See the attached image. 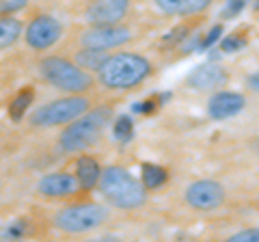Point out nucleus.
Instances as JSON below:
<instances>
[{
    "label": "nucleus",
    "mask_w": 259,
    "mask_h": 242,
    "mask_svg": "<svg viewBox=\"0 0 259 242\" xmlns=\"http://www.w3.org/2000/svg\"><path fill=\"white\" fill-rule=\"evenodd\" d=\"M151 74V61L136 52H117L108 54L104 65L97 71V80L102 87L112 91H127L139 87Z\"/></svg>",
    "instance_id": "obj_1"
},
{
    "label": "nucleus",
    "mask_w": 259,
    "mask_h": 242,
    "mask_svg": "<svg viewBox=\"0 0 259 242\" xmlns=\"http://www.w3.org/2000/svg\"><path fill=\"white\" fill-rule=\"evenodd\" d=\"M97 186L108 204L119 210H139L147 201V188L143 186V182L136 180L127 169L117 165L102 169Z\"/></svg>",
    "instance_id": "obj_2"
},
{
    "label": "nucleus",
    "mask_w": 259,
    "mask_h": 242,
    "mask_svg": "<svg viewBox=\"0 0 259 242\" xmlns=\"http://www.w3.org/2000/svg\"><path fill=\"white\" fill-rule=\"evenodd\" d=\"M112 119V108L108 106H97V108H89L84 115H80L74 119L67 128L61 132L59 139V147L67 154H80V151L89 149L91 145L100 141V136L106 130V126Z\"/></svg>",
    "instance_id": "obj_3"
},
{
    "label": "nucleus",
    "mask_w": 259,
    "mask_h": 242,
    "mask_svg": "<svg viewBox=\"0 0 259 242\" xmlns=\"http://www.w3.org/2000/svg\"><path fill=\"white\" fill-rule=\"evenodd\" d=\"M39 74L46 83H50L54 89L65 93H84L89 91L95 80L87 69L78 63L63 59V56H46L39 61Z\"/></svg>",
    "instance_id": "obj_4"
},
{
    "label": "nucleus",
    "mask_w": 259,
    "mask_h": 242,
    "mask_svg": "<svg viewBox=\"0 0 259 242\" xmlns=\"http://www.w3.org/2000/svg\"><path fill=\"white\" fill-rule=\"evenodd\" d=\"M110 210L95 201H84V204H71L61 210H56L52 216L54 227L69 233V236H78V233H89L100 229L104 223L108 221Z\"/></svg>",
    "instance_id": "obj_5"
},
{
    "label": "nucleus",
    "mask_w": 259,
    "mask_h": 242,
    "mask_svg": "<svg viewBox=\"0 0 259 242\" xmlns=\"http://www.w3.org/2000/svg\"><path fill=\"white\" fill-rule=\"evenodd\" d=\"M91 108V100L82 93H69L67 98H59L39 106L30 112V126L32 128H56V126H67L74 119Z\"/></svg>",
    "instance_id": "obj_6"
},
{
    "label": "nucleus",
    "mask_w": 259,
    "mask_h": 242,
    "mask_svg": "<svg viewBox=\"0 0 259 242\" xmlns=\"http://www.w3.org/2000/svg\"><path fill=\"white\" fill-rule=\"evenodd\" d=\"M61 37H63V24H61V20H56L50 13L35 15V18L28 22L26 33H24L26 46L37 52H44L48 48H52L54 44H59Z\"/></svg>",
    "instance_id": "obj_7"
},
{
    "label": "nucleus",
    "mask_w": 259,
    "mask_h": 242,
    "mask_svg": "<svg viewBox=\"0 0 259 242\" xmlns=\"http://www.w3.org/2000/svg\"><path fill=\"white\" fill-rule=\"evenodd\" d=\"M225 188L223 184L214 180H197L188 184L184 192V199L192 210L197 212H214L225 204Z\"/></svg>",
    "instance_id": "obj_8"
},
{
    "label": "nucleus",
    "mask_w": 259,
    "mask_h": 242,
    "mask_svg": "<svg viewBox=\"0 0 259 242\" xmlns=\"http://www.w3.org/2000/svg\"><path fill=\"white\" fill-rule=\"evenodd\" d=\"M132 39V30L121 24H110V26H91L87 28L78 42L82 48H97V50H115V48L125 46Z\"/></svg>",
    "instance_id": "obj_9"
},
{
    "label": "nucleus",
    "mask_w": 259,
    "mask_h": 242,
    "mask_svg": "<svg viewBox=\"0 0 259 242\" xmlns=\"http://www.w3.org/2000/svg\"><path fill=\"white\" fill-rule=\"evenodd\" d=\"M130 11V0H93L84 11V18L91 26H110L119 24Z\"/></svg>",
    "instance_id": "obj_10"
},
{
    "label": "nucleus",
    "mask_w": 259,
    "mask_h": 242,
    "mask_svg": "<svg viewBox=\"0 0 259 242\" xmlns=\"http://www.w3.org/2000/svg\"><path fill=\"white\" fill-rule=\"evenodd\" d=\"M82 188L76 175H71L67 171H56L48 173L37 182V192L46 199H67L74 197L76 192Z\"/></svg>",
    "instance_id": "obj_11"
},
{
    "label": "nucleus",
    "mask_w": 259,
    "mask_h": 242,
    "mask_svg": "<svg viewBox=\"0 0 259 242\" xmlns=\"http://www.w3.org/2000/svg\"><path fill=\"white\" fill-rule=\"evenodd\" d=\"M246 106V98L238 91H218L207 102V115L214 121H227L236 117Z\"/></svg>",
    "instance_id": "obj_12"
},
{
    "label": "nucleus",
    "mask_w": 259,
    "mask_h": 242,
    "mask_svg": "<svg viewBox=\"0 0 259 242\" xmlns=\"http://www.w3.org/2000/svg\"><path fill=\"white\" fill-rule=\"evenodd\" d=\"M229 74L227 69L221 65H214V63H205V65L194 67L188 76H186V85L194 91H214V89H221L223 85H227Z\"/></svg>",
    "instance_id": "obj_13"
},
{
    "label": "nucleus",
    "mask_w": 259,
    "mask_h": 242,
    "mask_svg": "<svg viewBox=\"0 0 259 242\" xmlns=\"http://www.w3.org/2000/svg\"><path fill=\"white\" fill-rule=\"evenodd\" d=\"M162 13L175 15V18H190V15L203 13L212 0H153Z\"/></svg>",
    "instance_id": "obj_14"
},
{
    "label": "nucleus",
    "mask_w": 259,
    "mask_h": 242,
    "mask_svg": "<svg viewBox=\"0 0 259 242\" xmlns=\"http://www.w3.org/2000/svg\"><path fill=\"white\" fill-rule=\"evenodd\" d=\"M76 177L84 190H93L100 184L102 167L93 156H80L76 160Z\"/></svg>",
    "instance_id": "obj_15"
},
{
    "label": "nucleus",
    "mask_w": 259,
    "mask_h": 242,
    "mask_svg": "<svg viewBox=\"0 0 259 242\" xmlns=\"http://www.w3.org/2000/svg\"><path fill=\"white\" fill-rule=\"evenodd\" d=\"M22 35H24V24L18 18H13L11 13L0 18V52L9 50Z\"/></svg>",
    "instance_id": "obj_16"
},
{
    "label": "nucleus",
    "mask_w": 259,
    "mask_h": 242,
    "mask_svg": "<svg viewBox=\"0 0 259 242\" xmlns=\"http://www.w3.org/2000/svg\"><path fill=\"white\" fill-rule=\"evenodd\" d=\"M141 182L147 190H158L168 182V171L160 165L153 163H145L141 167Z\"/></svg>",
    "instance_id": "obj_17"
},
{
    "label": "nucleus",
    "mask_w": 259,
    "mask_h": 242,
    "mask_svg": "<svg viewBox=\"0 0 259 242\" xmlns=\"http://www.w3.org/2000/svg\"><path fill=\"white\" fill-rule=\"evenodd\" d=\"M106 59H108V50H97V48H82L76 54V63L87 71H100Z\"/></svg>",
    "instance_id": "obj_18"
},
{
    "label": "nucleus",
    "mask_w": 259,
    "mask_h": 242,
    "mask_svg": "<svg viewBox=\"0 0 259 242\" xmlns=\"http://www.w3.org/2000/svg\"><path fill=\"white\" fill-rule=\"evenodd\" d=\"M32 100H35V91H32L30 87L18 91V93H15V98L9 102V117L13 121H20L24 115H26V110L32 104Z\"/></svg>",
    "instance_id": "obj_19"
},
{
    "label": "nucleus",
    "mask_w": 259,
    "mask_h": 242,
    "mask_svg": "<svg viewBox=\"0 0 259 242\" xmlns=\"http://www.w3.org/2000/svg\"><path fill=\"white\" fill-rule=\"evenodd\" d=\"M112 132H115V139L117 141H121V143L130 141V139H132V134H134V121H132V117L121 115L115 121V126H112Z\"/></svg>",
    "instance_id": "obj_20"
},
{
    "label": "nucleus",
    "mask_w": 259,
    "mask_h": 242,
    "mask_svg": "<svg viewBox=\"0 0 259 242\" xmlns=\"http://www.w3.org/2000/svg\"><path fill=\"white\" fill-rule=\"evenodd\" d=\"M246 46H248V39H246L244 33H233L227 39H223L221 50L223 52H238V50H244Z\"/></svg>",
    "instance_id": "obj_21"
},
{
    "label": "nucleus",
    "mask_w": 259,
    "mask_h": 242,
    "mask_svg": "<svg viewBox=\"0 0 259 242\" xmlns=\"http://www.w3.org/2000/svg\"><path fill=\"white\" fill-rule=\"evenodd\" d=\"M231 242H259V227H248L229 236Z\"/></svg>",
    "instance_id": "obj_22"
},
{
    "label": "nucleus",
    "mask_w": 259,
    "mask_h": 242,
    "mask_svg": "<svg viewBox=\"0 0 259 242\" xmlns=\"http://www.w3.org/2000/svg\"><path fill=\"white\" fill-rule=\"evenodd\" d=\"M250 3V0H229V3H227V7L223 9V20H231V18H236V15L244 9V7Z\"/></svg>",
    "instance_id": "obj_23"
},
{
    "label": "nucleus",
    "mask_w": 259,
    "mask_h": 242,
    "mask_svg": "<svg viewBox=\"0 0 259 242\" xmlns=\"http://www.w3.org/2000/svg\"><path fill=\"white\" fill-rule=\"evenodd\" d=\"M28 233V221H15L11 227H7L3 236L5 238H24Z\"/></svg>",
    "instance_id": "obj_24"
},
{
    "label": "nucleus",
    "mask_w": 259,
    "mask_h": 242,
    "mask_svg": "<svg viewBox=\"0 0 259 242\" xmlns=\"http://www.w3.org/2000/svg\"><path fill=\"white\" fill-rule=\"evenodd\" d=\"M26 3H28V0H0V15L20 11L22 7H26Z\"/></svg>",
    "instance_id": "obj_25"
},
{
    "label": "nucleus",
    "mask_w": 259,
    "mask_h": 242,
    "mask_svg": "<svg viewBox=\"0 0 259 242\" xmlns=\"http://www.w3.org/2000/svg\"><path fill=\"white\" fill-rule=\"evenodd\" d=\"M188 26H182V28H175L173 30V35H168L166 39H162V44H166V46H177L182 42V39H186L188 37Z\"/></svg>",
    "instance_id": "obj_26"
},
{
    "label": "nucleus",
    "mask_w": 259,
    "mask_h": 242,
    "mask_svg": "<svg viewBox=\"0 0 259 242\" xmlns=\"http://www.w3.org/2000/svg\"><path fill=\"white\" fill-rule=\"evenodd\" d=\"M221 33H223V26L218 24V26H214V28L203 37V42H201L199 46H201V48H212V46L218 42V39H221Z\"/></svg>",
    "instance_id": "obj_27"
},
{
    "label": "nucleus",
    "mask_w": 259,
    "mask_h": 242,
    "mask_svg": "<svg viewBox=\"0 0 259 242\" xmlns=\"http://www.w3.org/2000/svg\"><path fill=\"white\" fill-rule=\"evenodd\" d=\"M246 87L250 89V91L259 93V71H255V74H250V76L246 78Z\"/></svg>",
    "instance_id": "obj_28"
},
{
    "label": "nucleus",
    "mask_w": 259,
    "mask_h": 242,
    "mask_svg": "<svg viewBox=\"0 0 259 242\" xmlns=\"http://www.w3.org/2000/svg\"><path fill=\"white\" fill-rule=\"evenodd\" d=\"M153 108H156V100H147V102H143L141 106H139V110L143 112V115H149V112H153Z\"/></svg>",
    "instance_id": "obj_29"
},
{
    "label": "nucleus",
    "mask_w": 259,
    "mask_h": 242,
    "mask_svg": "<svg viewBox=\"0 0 259 242\" xmlns=\"http://www.w3.org/2000/svg\"><path fill=\"white\" fill-rule=\"evenodd\" d=\"M255 9H259V3H257V5H255Z\"/></svg>",
    "instance_id": "obj_30"
},
{
    "label": "nucleus",
    "mask_w": 259,
    "mask_h": 242,
    "mask_svg": "<svg viewBox=\"0 0 259 242\" xmlns=\"http://www.w3.org/2000/svg\"><path fill=\"white\" fill-rule=\"evenodd\" d=\"M91 3H93V0H91Z\"/></svg>",
    "instance_id": "obj_31"
}]
</instances>
